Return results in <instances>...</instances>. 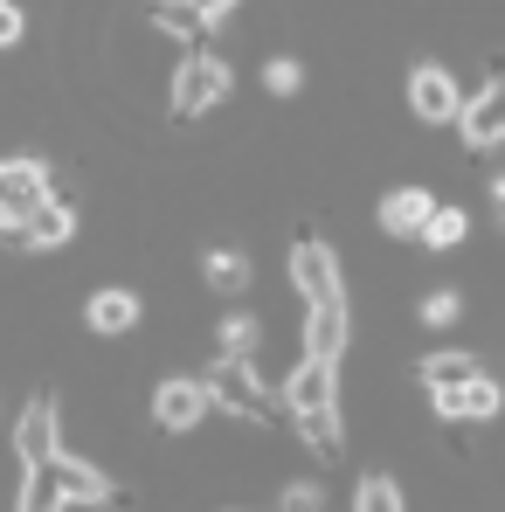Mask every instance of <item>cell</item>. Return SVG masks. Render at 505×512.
Here are the masks:
<instances>
[{
  "label": "cell",
  "instance_id": "cell-1",
  "mask_svg": "<svg viewBox=\"0 0 505 512\" xmlns=\"http://www.w3.org/2000/svg\"><path fill=\"white\" fill-rule=\"evenodd\" d=\"M229 97V63L215 49H187L180 70H173V118H201Z\"/></svg>",
  "mask_w": 505,
  "mask_h": 512
},
{
  "label": "cell",
  "instance_id": "cell-2",
  "mask_svg": "<svg viewBox=\"0 0 505 512\" xmlns=\"http://www.w3.org/2000/svg\"><path fill=\"white\" fill-rule=\"evenodd\" d=\"M42 208H49V167L42 160H7L0 167V236H14Z\"/></svg>",
  "mask_w": 505,
  "mask_h": 512
},
{
  "label": "cell",
  "instance_id": "cell-3",
  "mask_svg": "<svg viewBox=\"0 0 505 512\" xmlns=\"http://www.w3.org/2000/svg\"><path fill=\"white\" fill-rule=\"evenodd\" d=\"M291 277H298L305 305H339V298H346V291H339V256L326 250L319 229H298V243H291Z\"/></svg>",
  "mask_w": 505,
  "mask_h": 512
},
{
  "label": "cell",
  "instance_id": "cell-4",
  "mask_svg": "<svg viewBox=\"0 0 505 512\" xmlns=\"http://www.w3.org/2000/svg\"><path fill=\"white\" fill-rule=\"evenodd\" d=\"M42 471H49V485H56V499H63V506H125V499H118V485H111L97 464H77V457H63V450H56Z\"/></svg>",
  "mask_w": 505,
  "mask_h": 512
},
{
  "label": "cell",
  "instance_id": "cell-5",
  "mask_svg": "<svg viewBox=\"0 0 505 512\" xmlns=\"http://www.w3.org/2000/svg\"><path fill=\"white\" fill-rule=\"evenodd\" d=\"M208 395H215V409H236V416H250V423L270 416V395L256 388V367H250V360H215Z\"/></svg>",
  "mask_w": 505,
  "mask_h": 512
},
{
  "label": "cell",
  "instance_id": "cell-6",
  "mask_svg": "<svg viewBox=\"0 0 505 512\" xmlns=\"http://www.w3.org/2000/svg\"><path fill=\"white\" fill-rule=\"evenodd\" d=\"M208 402H215L208 381H160L153 388V423L167 429V436H187V429L208 416Z\"/></svg>",
  "mask_w": 505,
  "mask_h": 512
},
{
  "label": "cell",
  "instance_id": "cell-7",
  "mask_svg": "<svg viewBox=\"0 0 505 512\" xmlns=\"http://www.w3.org/2000/svg\"><path fill=\"white\" fill-rule=\"evenodd\" d=\"M409 111H416V118H429V125L464 118L457 77H450V70H436V63H416V70H409Z\"/></svg>",
  "mask_w": 505,
  "mask_h": 512
},
{
  "label": "cell",
  "instance_id": "cell-8",
  "mask_svg": "<svg viewBox=\"0 0 505 512\" xmlns=\"http://www.w3.org/2000/svg\"><path fill=\"white\" fill-rule=\"evenodd\" d=\"M14 450H21V471H42L56 457V395H35L14 423Z\"/></svg>",
  "mask_w": 505,
  "mask_h": 512
},
{
  "label": "cell",
  "instance_id": "cell-9",
  "mask_svg": "<svg viewBox=\"0 0 505 512\" xmlns=\"http://www.w3.org/2000/svg\"><path fill=\"white\" fill-rule=\"evenodd\" d=\"M284 402H291V416H333V367L305 353L284 381Z\"/></svg>",
  "mask_w": 505,
  "mask_h": 512
},
{
  "label": "cell",
  "instance_id": "cell-10",
  "mask_svg": "<svg viewBox=\"0 0 505 512\" xmlns=\"http://www.w3.org/2000/svg\"><path fill=\"white\" fill-rule=\"evenodd\" d=\"M457 125H464V139H471V146H499V139H505V70L478 90L471 104H464V118H457Z\"/></svg>",
  "mask_w": 505,
  "mask_h": 512
},
{
  "label": "cell",
  "instance_id": "cell-11",
  "mask_svg": "<svg viewBox=\"0 0 505 512\" xmlns=\"http://www.w3.org/2000/svg\"><path fill=\"white\" fill-rule=\"evenodd\" d=\"M429 402H436L443 423H478V416H499L505 395L492 381H471V388H429Z\"/></svg>",
  "mask_w": 505,
  "mask_h": 512
},
{
  "label": "cell",
  "instance_id": "cell-12",
  "mask_svg": "<svg viewBox=\"0 0 505 512\" xmlns=\"http://www.w3.org/2000/svg\"><path fill=\"white\" fill-rule=\"evenodd\" d=\"M146 14H153V28H160V35H180L187 49H208V28H215V21H208L194 0H153Z\"/></svg>",
  "mask_w": 505,
  "mask_h": 512
},
{
  "label": "cell",
  "instance_id": "cell-13",
  "mask_svg": "<svg viewBox=\"0 0 505 512\" xmlns=\"http://www.w3.org/2000/svg\"><path fill=\"white\" fill-rule=\"evenodd\" d=\"M70 229H77V215H70L63 201H49V208H42V215H28L7 243H14V250H56V243H70Z\"/></svg>",
  "mask_w": 505,
  "mask_h": 512
},
{
  "label": "cell",
  "instance_id": "cell-14",
  "mask_svg": "<svg viewBox=\"0 0 505 512\" xmlns=\"http://www.w3.org/2000/svg\"><path fill=\"white\" fill-rule=\"evenodd\" d=\"M429 215H436V201H429L422 187H395V194L381 201V229H388V236H422Z\"/></svg>",
  "mask_w": 505,
  "mask_h": 512
},
{
  "label": "cell",
  "instance_id": "cell-15",
  "mask_svg": "<svg viewBox=\"0 0 505 512\" xmlns=\"http://www.w3.org/2000/svg\"><path fill=\"white\" fill-rule=\"evenodd\" d=\"M84 319H90V333L118 340V333H132V326H139V298H132V291H97V298L84 305Z\"/></svg>",
  "mask_w": 505,
  "mask_h": 512
},
{
  "label": "cell",
  "instance_id": "cell-16",
  "mask_svg": "<svg viewBox=\"0 0 505 512\" xmlns=\"http://www.w3.org/2000/svg\"><path fill=\"white\" fill-rule=\"evenodd\" d=\"M422 381L429 388H471V381H485V367H478V353L443 346V353H422Z\"/></svg>",
  "mask_w": 505,
  "mask_h": 512
},
{
  "label": "cell",
  "instance_id": "cell-17",
  "mask_svg": "<svg viewBox=\"0 0 505 512\" xmlns=\"http://www.w3.org/2000/svg\"><path fill=\"white\" fill-rule=\"evenodd\" d=\"M298 429H305V450L312 457H326V464L339 457V409L333 416H298Z\"/></svg>",
  "mask_w": 505,
  "mask_h": 512
},
{
  "label": "cell",
  "instance_id": "cell-18",
  "mask_svg": "<svg viewBox=\"0 0 505 512\" xmlns=\"http://www.w3.org/2000/svg\"><path fill=\"white\" fill-rule=\"evenodd\" d=\"M208 284H215V291H243V284H250V263L236 250H208Z\"/></svg>",
  "mask_w": 505,
  "mask_h": 512
},
{
  "label": "cell",
  "instance_id": "cell-19",
  "mask_svg": "<svg viewBox=\"0 0 505 512\" xmlns=\"http://www.w3.org/2000/svg\"><path fill=\"white\" fill-rule=\"evenodd\" d=\"M464 229H471V222H464V208H436V215H429V229H422V243H429V250H450V243H464Z\"/></svg>",
  "mask_w": 505,
  "mask_h": 512
},
{
  "label": "cell",
  "instance_id": "cell-20",
  "mask_svg": "<svg viewBox=\"0 0 505 512\" xmlns=\"http://www.w3.org/2000/svg\"><path fill=\"white\" fill-rule=\"evenodd\" d=\"M353 512H402L395 478H360V499H353Z\"/></svg>",
  "mask_w": 505,
  "mask_h": 512
},
{
  "label": "cell",
  "instance_id": "cell-21",
  "mask_svg": "<svg viewBox=\"0 0 505 512\" xmlns=\"http://www.w3.org/2000/svg\"><path fill=\"white\" fill-rule=\"evenodd\" d=\"M263 84L277 90V97H291V90L305 84V70H298V56H270V63H263Z\"/></svg>",
  "mask_w": 505,
  "mask_h": 512
},
{
  "label": "cell",
  "instance_id": "cell-22",
  "mask_svg": "<svg viewBox=\"0 0 505 512\" xmlns=\"http://www.w3.org/2000/svg\"><path fill=\"white\" fill-rule=\"evenodd\" d=\"M250 346H256V326H250V319H229V326H222V353H215V360H250Z\"/></svg>",
  "mask_w": 505,
  "mask_h": 512
},
{
  "label": "cell",
  "instance_id": "cell-23",
  "mask_svg": "<svg viewBox=\"0 0 505 512\" xmlns=\"http://www.w3.org/2000/svg\"><path fill=\"white\" fill-rule=\"evenodd\" d=\"M457 319V291H429L422 298V326H450Z\"/></svg>",
  "mask_w": 505,
  "mask_h": 512
},
{
  "label": "cell",
  "instance_id": "cell-24",
  "mask_svg": "<svg viewBox=\"0 0 505 512\" xmlns=\"http://www.w3.org/2000/svg\"><path fill=\"white\" fill-rule=\"evenodd\" d=\"M284 512H319V485H284Z\"/></svg>",
  "mask_w": 505,
  "mask_h": 512
},
{
  "label": "cell",
  "instance_id": "cell-25",
  "mask_svg": "<svg viewBox=\"0 0 505 512\" xmlns=\"http://www.w3.org/2000/svg\"><path fill=\"white\" fill-rule=\"evenodd\" d=\"M14 42H21V7L0 0V49H14Z\"/></svg>",
  "mask_w": 505,
  "mask_h": 512
},
{
  "label": "cell",
  "instance_id": "cell-26",
  "mask_svg": "<svg viewBox=\"0 0 505 512\" xmlns=\"http://www.w3.org/2000/svg\"><path fill=\"white\" fill-rule=\"evenodd\" d=\"M194 7H201V14H208V21H222V14H229V7H236V0H194Z\"/></svg>",
  "mask_w": 505,
  "mask_h": 512
},
{
  "label": "cell",
  "instance_id": "cell-27",
  "mask_svg": "<svg viewBox=\"0 0 505 512\" xmlns=\"http://www.w3.org/2000/svg\"><path fill=\"white\" fill-rule=\"evenodd\" d=\"M492 194H499V215H505V173H499V187H492Z\"/></svg>",
  "mask_w": 505,
  "mask_h": 512
}]
</instances>
